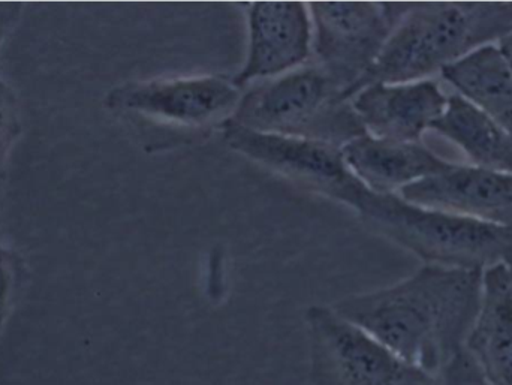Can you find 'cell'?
Masks as SVG:
<instances>
[{
    "label": "cell",
    "instance_id": "obj_8",
    "mask_svg": "<svg viewBox=\"0 0 512 385\" xmlns=\"http://www.w3.org/2000/svg\"><path fill=\"white\" fill-rule=\"evenodd\" d=\"M242 95L233 78L192 75L122 84L105 96V107L164 125L201 129L216 123L224 125L233 116Z\"/></svg>",
    "mask_w": 512,
    "mask_h": 385
},
{
    "label": "cell",
    "instance_id": "obj_21",
    "mask_svg": "<svg viewBox=\"0 0 512 385\" xmlns=\"http://www.w3.org/2000/svg\"><path fill=\"white\" fill-rule=\"evenodd\" d=\"M502 264H504V266L507 267L508 273H510L512 279V249L510 252H508L507 255H505L504 263Z\"/></svg>",
    "mask_w": 512,
    "mask_h": 385
},
{
    "label": "cell",
    "instance_id": "obj_3",
    "mask_svg": "<svg viewBox=\"0 0 512 385\" xmlns=\"http://www.w3.org/2000/svg\"><path fill=\"white\" fill-rule=\"evenodd\" d=\"M364 224L430 266L484 270L504 263L512 228L427 209L397 194L364 192L355 207Z\"/></svg>",
    "mask_w": 512,
    "mask_h": 385
},
{
    "label": "cell",
    "instance_id": "obj_12",
    "mask_svg": "<svg viewBox=\"0 0 512 385\" xmlns=\"http://www.w3.org/2000/svg\"><path fill=\"white\" fill-rule=\"evenodd\" d=\"M349 170L376 194H400L406 186L438 176L456 164L444 161L421 143H397L370 134L342 147Z\"/></svg>",
    "mask_w": 512,
    "mask_h": 385
},
{
    "label": "cell",
    "instance_id": "obj_13",
    "mask_svg": "<svg viewBox=\"0 0 512 385\" xmlns=\"http://www.w3.org/2000/svg\"><path fill=\"white\" fill-rule=\"evenodd\" d=\"M465 348L490 385H512V279L504 264L484 270L480 312Z\"/></svg>",
    "mask_w": 512,
    "mask_h": 385
},
{
    "label": "cell",
    "instance_id": "obj_7",
    "mask_svg": "<svg viewBox=\"0 0 512 385\" xmlns=\"http://www.w3.org/2000/svg\"><path fill=\"white\" fill-rule=\"evenodd\" d=\"M221 128L231 150L307 191L354 210L367 191L346 165L342 147L309 138L262 134L231 122H225Z\"/></svg>",
    "mask_w": 512,
    "mask_h": 385
},
{
    "label": "cell",
    "instance_id": "obj_10",
    "mask_svg": "<svg viewBox=\"0 0 512 385\" xmlns=\"http://www.w3.org/2000/svg\"><path fill=\"white\" fill-rule=\"evenodd\" d=\"M409 203L512 228V174L454 165L400 191Z\"/></svg>",
    "mask_w": 512,
    "mask_h": 385
},
{
    "label": "cell",
    "instance_id": "obj_4",
    "mask_svg": "<svg viewBox=\"0 0 512 385\" xmlns=\"http://www.w3.org/2000/svg\"><path fill=\"white\" fill-rule=\"evenodd\" d=\"M227 122L262 134L309 138L339 147L367 134L351 101L318 65L261 81L242 95Z\"/></svg>",
    "mask_w": 512,
    "mask_h": 385
},
{
    "label": "cell",
    "instance_id": "obj_19",
    "mask_svg": "<svg viewBox=\"0 0 512 385\" xmlns=\"http://www.w3.org/2000/svg\"><path fill=\"white\" fill-rule=\"evenodd\" d=\"M23 9L24 5L20 2H0V44L17 24Z\"/></svg>",
    "mask_w": 512,
    "mask_h": 385
},
{
    "label": "cell",
    "instance_id": "obj_6",
    "mask_svg": "<svg viewBox=\"0 0 512 385\" xmlns=\"http://www.w3.org/2000/svg\"><path fill=\"white\" fill-rule=\"evenodd\" d=\"M405 3L313 2L316 65L351 101L375 65Z\"/></svg>",
    "mask_w": 512,
    "mask_h": 385
},
{
    "label": "cell",
    "instance_id": "obj_2",
    "mask_svg": "<svg viewBox=\"0 0 512 385\" xmlns=\"http://www.w3.org/2000/svg\"><path fill=\"white\" fill-rule=\"evenodd\" d=\"M510 33L512 2L405 3L360 90L372 83L432 80Z\"/></svg>",
    "mask_w": 512,
    "mask_h": 385
},
{
    "label": "cell",
    "instance_id": "obj_9",
    "mask_svg": "<svg viewBox=\"0 0 512 385\" xmlns=\"http://www.w3.org/2000/svg\"><path fill=\"white\" fill-rule=\"evenodd\" d=\"M248 56L233 78L239 89L255 80H270L301 68L313 51L309 5L256 2L248 6Z\"/></svg>",
    "mask_w": 512,
    "mask_h": 385
},
{
    "label": "cell",
    "instance_id": "obj_11",
    "mask_svg": "<svg viewBox=\"0 0 512 385\" xmlns=\"http://www.w3.org/2000/svg\"><path fill=\"white\" fill-rule=\"evenodd\" d=\"M448 92L436 80L372 83L351 98L367 134L397 143H420L444 114Z\"/></svg>",
    "mask_w": 512,
    "mask_h": 385
},
{
    "label": "cell",
    "instance_id": "obj_14",
    "mask_svg": "<svg viewBox=\"0 0 512 385\" xmlns=\"http://www.w3.org/2000/svg\"><path fill=\"white\" fill-rule=\"evenodd\" d=\"M432 129L456 144L472 167L512 174V138L459 93H448L447 108Z\"/></svg>",
    "mask_w": 512,
    "mask_h": 385
},
{
    "label": "cell",
    "instance_id": "obj_17",
    "mask_svg": "<svg viewBox=\"0 0 512 385\" xmlns=\"http://www.w3.org/2000/svg\"><path fill=\"white\" fill-rule=\"evenodd\" d=\"M18 258L0 242V335L11 314L18 284Z\"/></svg>",
    "mask_w": 512,
    "mask_h": 385
},
{
    "label": "cell",
    "instance_id": "obj_16",
    "mask_svg": "<svg viewBox=\"0 0 512 385\" xmlns=\"http://www.w3.org/2000/svg\"><path fill=\"white\" fill-rule=\"evenodd\" d=\"M20 132L17 99H15L11 87L0 77V189L5 180L12 147L20 137Z\"/></svg>",
    "mask_w": 512,
    "mask_h": 385
},
{
    "label": "cell",
    "instance_id": "obj_5",
    "mask_svg": "<svg viewBox=\"0 0 512 385\" xmlns=\"http://www.w3.org/2000/svg\"><path fill=\"white\" fill-rule=\"evenodd\" d=\"M304 321L312 385H439L438 377L403 362L331 306H310Z\"/></svg>",
    "mask_w": 512,
    "mask_h": 385
},
{
    "label": "cell",
    "instance_id": "obj_20",
    "mask_svg": "<svg viewBox=\"0 0 512 385\" xmlns=\"http://www.w3.org/2000/svg\"><path fill=\"white\" fill-rule=\"evenodd\" d=\"M499 51H501L502 57H504L505 62H507L508 68L512 72V33L510 35L505 36L504 39L498 42Z\"/></svg>",
    "mask_w": 512,
    "mask_h": 385
},
{
    "label": "cell",
    "instance_id": "obj_15",
    "mask_svg": "<svg viewBox=\"0 0 512 385\" xmlns=\"http://www.w3.org/2000/svg\"><path fill=\"white\" fill-rule=\"evenodd\" d=\"M441 77L512 138V72L498 45H487L463 57L444 69Z\"/></svg>",
    "mask_w": 512,
    "mask_h": 385
},
{
    "label": "cell",
    "instance_id": "obj_1",
    "mask_svg": "<svg viewBox=\"0 0 512 385\" xmlns=\"http://www.w3.org/2000/svg\"><path fill=\"white\" fill-rule=\"evenodd\" d=\"M483 273L426 264L399 284L331 308L403 362L438 377L465 350L480 312Z\"/></svg>",
    "mask_w": 512,
    "mask_h": 385
},
{
    "label": "cell",
    "instance_id": "obj_18",
    "mask_svg": "<svg viewBox=\"0 0 512 385\" xmlns=\"http://www.w3.org/2000/svg\"><path fill=\"white\" fill-rule=\"evenodd\" d=\"M438 380L439 385H490L466 348L442 369Z\"/></svg>",
    "mask_w": 512,
    "mask_h": 385
}]
</instances>
